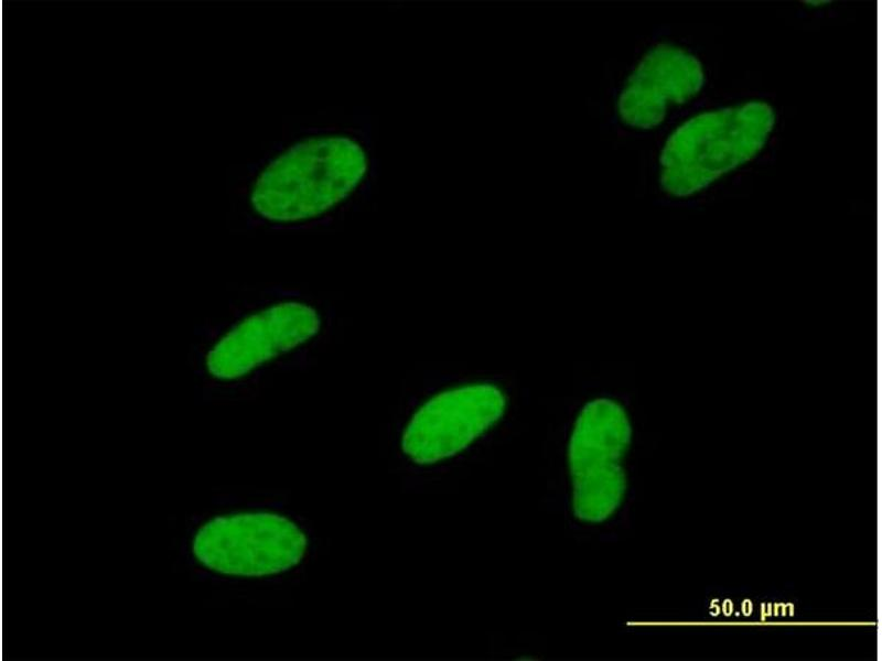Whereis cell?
I'll return each instance as SVG.
<instances>
[{"label": "cell", "mask_w": 882, "mask_h": 661, "mask_svg": "<svg viewBox=\"0 0 882 661\" xmlns=\"http://www.w3.org/2000/svg\"><path fill=\"white\" fill-rule=\"evenodd\" d=\"M308 540L290 519L273 512H243L208 520L192 550L207 568L236 576L279 574L298 565Z\"/></svg>", "instance_id": "obj_4"}, {"label": "cell", "mask_w": 882, "mask_h": 661, "mask_svg": "<svg viewBox=\"0 0 882 661\" xmlns=\"http://www.w3.org/2000/svg\"><path fill=\"white\" fill-rule=\"evenodd\" d=\"M631 440L630 419L616 401L598 398L581 409L569 441L568 463L572 509L582 522H603L620 508L626 490L622 460Z\"/></svg>", "instance_id": "obj_3"}, {"label": "cell", "mask_w": 882, "mask_h": 661, "mask_svg": "<svg viewBox=\"0 0 882 661\" xmlns=\"http://www.w3.org/2000/svg\"><path fill=\"white\" fill-rule=\"evenodd\" d=\"M367 170L363 148L341 136L300 141L271 161L257 177L250 202L272 221L315 217L346 198Z\"/></svg>", "instance_id": "obj_1"}, {"label": "cell", "mask_w": 882, "mask_h": 661, "mask_svg": "<svg viewBox=\"0 0 882 661\" xmlns=\"http://www.w3.org/2000/svg\"><path fill=\"white\" fill-rule=\"evenodd\" d=\"M316 310L287 301L256 312L229 329L206 356L208 373L235 380L313 338L320 329Z\"/></svg>", "instance_id": "obj_6"}, {"label": "cell", "mask_w": 882, "mask_h": 661, "mask_svg": "<svg viewBox=\"0 0 882 661\" xmlns=\"http://www.w3.org/2000/svg\"><path fill=\"white\" fill-rule=\"evenodd\" d=\"M703 83L697 57L680 47L658 44L628 77L617 102L620 117L631 127L652 129L664 121L669 106L689 101Z\"/></svg>", "instance_id": "obj_7"}, {"label": "cell", "mask_w": 882, "mask_h": 661, "mask_svg": "<svg viewBox=\"0 0 882 661\" xmlns=\"http://www.w3.org/2000/svg\"><path fill=\"white\" fill-rule=\"evenodd\" d=\"M506 397L491 383L454 387L430 398L409 420L401 438L416 464L450 458L473 443L504 414Z\"/></svg>", "instance_id": "obj_5"}, {"label": "cell", "mask_w": 882, "mask_h": 661, "mask_svg": "<svg viewBox=\"0 0 882 661\" xmlns=\"http://www.w3.org/2000/svg\"><path fill=\"white\" fill-rule=\"evenodd\" d=\"M804 3L809 4V6H814V7L815 6L818 7V6H822V4H828V3H830V1H828V0H826V1L809 0V1H804Z\"/></svg>", "instance_id": "obj_8"}, {"label": "cell", "mask_w": 882, "mask_h": 661, "mask_svg": "<svg viewBox=\"0 0 882 661\" xmlns=\"http://www.w3.org/2000/svg\"><path fill=\"white\" fill-rule=\"evenodd\" d=\"M775 123L773 108L761 100L699 113L680 124L660 153V185L687 197L751 161Z\"/></svg>", "instance_id": "obj_2"}]
</instances>
